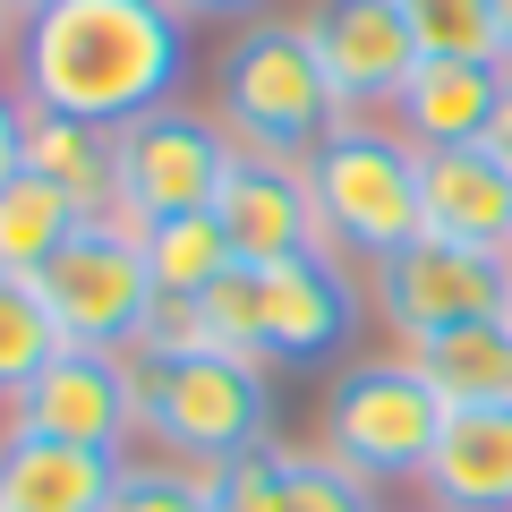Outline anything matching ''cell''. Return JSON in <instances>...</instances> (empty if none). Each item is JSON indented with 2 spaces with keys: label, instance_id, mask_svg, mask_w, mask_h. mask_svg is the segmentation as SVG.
Listing matches in <instances>:
<instances>
[{
  "label": "cell",
  "instance_id": "obj_1",
  "mask_svg": "<svg viewBox=\"0 0 512 512\" xmlns=\"http://www.w3.org/2000/svg\"><path fill=\"white\" fill-rule=\"evenodd\" d=\"M188 69V18L163 0H52L18 35V94L94 128L171 103Z\"/></svg>",
  "mask_w": 512,
  "mask_h": 512
},
{
  "label": "cell",
  "instance_id": "obj_2",
  "mask_svg": "<svg viewBox=\"0 0 512 512\" xmlns=\"http://www.w3.org/2000/svg\"><path fill=\"white\" fill-rule=\"evenodd\" d=\"M308 197L325 222V248L342 265H376V256L419 239V146L376 111H350L325 146L308 154Z\"/></svg>",
  "mask_w": 512,
  "mask_h": 512
},
{
  "label": "cell",
  "instance_id": "obj_3",
  "mask_svg": "<svg viewBox=\"0 0 512 512\" xmlns=\"http://www.w3.org/2000/svg\"><path fill=\"white\" fill-rule=\"evenodd\" d=\"M214 120L231 128L239 154H274V163H308L342 128V94H333L325 60L299 26H248L214 69Z\"/></svg>",
  "mask_w": 512,
  "mask_h": 512
},
{
  "label": "cell",
  "instance_id": "obj_4",
  "mask_svg": "<svg viewBox=\"0 0 512 512\" xmlns=\"http://www.w3.org/2000/svg\"><path fill=\"white\" fill-rule=\"evenodd\" d=\"M137 367V436H154L180 461H239L256 444H274V384L265 359H231V350H197L171 367Z\"/></svg>",
  "mask_w": 512,
  "mask_h": 512
},
{
  "label": "cell",
  "instance_id": "obj_5",
  "mask_svg": "<svg viewBox=\"0 0 512 512\" xmlns=\"http://www.w3.org/2000/svg\"><path fill=\"white\" fill-rule=\"evenodd\" d=\"M231 163H239V146L214 111L154 103L128 128H111V214L128 231H154L171 214H214Z\"/></svg>",
  "mask_w": 512,
  "mask_h": 512
},
{
  "label": "cell",
  "instance_id": "obj_6",
  "mask_svg": "<svg viewBox=\"0 0 512 512\" xmlns=\"http://www.w3.org/2000/svg\"><path fill=\"white\" fill-rule=\"evenodd\" d=\"M436 436H444V402L410 359L350 367L325 402V453L367 487H419Z\"/></svg>",
  "mask_w": 512,
  "mask_h": 512
},
{
  "label": "cell",
  "instance_id": "obj_7",
  "mask_svg": "<svg viewBox=\"0 0 512 512\" xmlns=\"http://www.w3.org/2000/svg\"><path fill=\"white\" fill-rule=\"evenodd\" d=\"M35 291H43V308H52V325H60L69 350H120V359L137 350L146 308L163 299L154 291V265H146V239L128 231L120 214L86 222V231L35 274Z\"/></svg>",
  "mask_w": 512,
  "mask_h": 512
},
{
  "label": "cell",
  "instance_id": "obj_8",
  "mask_svg": "<svg viewBox=\"0 0 512 512\" xmlns=\"http://www.w3.org/2000/svg\"><path fill=\"white\" fill-rule=\"evenodd\" d=\"M367 299L402 342H427L444 325H478V316L512 308V256L504 248H461V239H410V248L367 265Z\"/></svg>",
  "mask_w": 512,
  "mask_h": 512
},
{
  "label": "cell",
  "instance_id": "obj_9",
  "mask_svg": "<svg viewBox=\"0 0 512 512\" xmlns=\"http://www.w3.org/2000/svg\"><path fill=\"white\" fill-rule=\"evenodd\" d=\"M0 427L94 444V453H128V436H137V367L120 350H60L52 367L26 376L18 402H0Z\"/></svg>",
  "mask_w": 512,
  "mask_h": 512
},
{
  "label": "cell",
  "instance_id": "obj_10",
  "mask_svg": "<svg viewBox=\"0 0 512 512\" xmlns=\"http://www.w3.org/2000/svg\"><path fill=\"white\" fill-rule=\"evenodd\" d=\"M299 35L325 60L333 94H342V120L350 111H384L402 94V77L427 60L419 35H410V18H402V0H308Z\"/></svg>",
  "mask_w": 512,
  "mask_h": 512
},
{
  "label": "cell",
  "instance_id": "obj_11",
  "mask_svg": "<svg viewBox=\"0 0 512 512\" xmlns=\"http://www.w3.org/2000/svg\"><path fill=\"white\" fill-rule=\"evenodd\" d=\"M214 222L231 231L239 265H291V256H333L325 248V222H316L308 197V171L274 163V154H239L231 180L214 197Z\"/></svg>",
  "mask_w": 512,
  "mask_h": 512
},
{
  "label": "cell",
  "instance_id": "obj_12",
  "mask_svg": "<svg viewBox=\"0 0 512 512\" xmlns=\"http://www.w3.org/2000/svg\"><path fill=\"white\" fill-rule=\"evenodd\" d=\"M256 316H265V359H325L359 325V282L342 256L256 265Z\"/></svg>",
  "mask_w": 512,
  "mask_h": 512
},
{
  "label": "cell",
  "instance_id": "obj_13",
  "mask_svg": "<svg viewBox=\"0 0 512 512\" xmlns=\"http://www.w3.org/2000/svg\"><path fill=\"white\" fill-rule=\"evenodd\" d=\"M504 60H419L402 77V94L384 103V120L402 128L419 154H444V146H478L504 103Z\"/></svg>",
  "mask_w": 512,
  "mask_h": 512
},
{
  "label": "cell",
  "instance_id": "obj_14",
  "mask_svg": "<svg viewBox=\"0 0 512 512\" xmlns=\"http://www.w3.org/2000/svg\"><path fill=\"white\" fill-rule=\"evenodd\" d=\"M419 231L461 239V248H504L512 256V171L487 146H444L419 154Z\"/></svg>",
  "mask_w": 512,
  "mask_h": 512
},
{
  "label": "cell",
  "instance_id": "obj_15",
  "mask_svg": "<svg viewBox=\"0 0 512 512\" xmlns=\"http://www.w3.org/2000/svg\"><path fill=\"white\" fill-rule=\"evenodd\" d=\"M427 512H512V402L444 410V436L419 470Z\"/></svg>",
  "mask_w": 512,
  "mask_h": 512
},
{
  "label": "cell",
  "instance_id": "obj_16",
  "mask_svg": "<svg viewBox=\"0 0 512 512\" xmlns=\"http://www.w3.org/2000/svg\"><path fill=\"white\" fill-rule=\"evenodd\" d=\"M120 461L128 453H94V444L0 427V512H111Z\"/></svg>",
  "mask_w": 512,
  "mask_h": 512
},
{
  "label": "cell",
  "instance_id": "obj_17",
  "mask_svg": "<svg viewBox=\"0 0 512 512\" xmlns=\"http://www.w3.org/2000/svg\"><path fill=\"white\" fill-rule=\"evenodd\" d=\"M402 359L436 384L444 410H495L512 402V325L478 316V325H444L427 342H402Z\"/></svg>",
  "mask_w": 512,
  "mask_h": 512
},
{
  "label": "cell",
  "instance_id": "obj_18",
  "mask_svg": "<svg viewBox=\"0 0 512 512\" xmlns=\"http://www.w3.org/2000/svg\"><path fill=\"white\" fill-rule=\"evenodd\" d=\"M86 222H94V214H86L60 180H43V171L18 163L9 180H0V274H26V282H35L43 265L86 231Z\"/></svg>",
  "mask_w": 512,
  "mask_h": 512
},
{
  "label": "cell",
  "instance_id": "obj_19",
  "mask_svg": "<svg viewBox=\"0 0 512 512\" xmlns=\"http://www.w3.org/2000/svg\"><path fill=\"white\" fill-rule=\"evenodd\" d=\"M18 163H26V171H43V180H60L94 222L111 214V128L26 103V146H18Z\"/></svg>",
  "mask_w": 512,
  "mask_h": 512
},
{
  "label": "cell",
  "instance_id": "obj_20",
  "mask_svg": "<svg viewBox=\"0 0 512 512\" xmlns=\"http://www.w3.org/2000/svg\"><path fill=\"white\" fill-rule=\"evenodd\" d=\"M137 239H146L154 291H171V299L214 291V282L239 265V256H231V231H222L214 214H171V222H154V231H137Z\"/></svg>",
  "mask_w": 512,
  "mask_h": 512
},
{
  "label": "cell",
  "instance_id": "obj_21",
  "mask_svg": "<svg viewBox=\"0 0 512 512\" xmlns=\"http://www.w3.org/2000/svg\"><path fill=\"white\" fill-rule=\"evenodd\" d=\"M60 350H69V342H60L43 291H35L26 274H0V402H18L26 376H35V367H52Z\"/></svg>",
  "mask_w": 512,
  "mask_h": 512
},
{
  "label": "cell",
  "instance_id": "obj_22",
  "mask_svg": "<svg viewBox=\"0 0 512 512\" xmlns=\"http://www.w3.org/2000/svg\"><path fill=\"white\" fill-rule=\"evenodd\" d=\"M222 461H180V453H128L120 487H111V512H205V487H214Z\"/></svg>",
  "mask_w": 512,
  "mask_h": 512
},
{
  "label": "cell",
  "instance_id": "obj_23",
  "mask_svg": "<svg viewBox=\"0 0 512 512\" xmlns=\"http://www.w3.org/2000/svg\"><path fill=\"white\" fill-rule=\"evenodd\" d=\"M402 18L427 60H504L487 0H402Z\"/></svg>",
  "mask_w": 512,
  "mask_h": 512
},
{
  "label": "cell",
  "instance_id": "obj_24",
  "mask_svg": "<svg viewBox=\"0 0 512 512\" xmlns=\"http://www.w3.org/2000/svg\"><path fill=\"white\" fill-rule=\"evenodd\" d=\"M282 512H384V495L367 478H350L325 444L316 453H291L282 444Z\"/></svg>",
  "mask_w": 512,
  "mask_h": 512
},
{
  "label": "cell",
  "instance_id": "obj_25",
  "mask_svg": "<svg viewBox=\"0 0 512 512\" xmlns=\"http://www.w3.org/2000/svg\"><path fill=\"white\" fill-rule=\"evenodd\" d=\"M205 308V333H214V350H231V359H265V316H256V265H231V274L214 282V291H197Z\"/></svg>",
  "mask_w": 512,
  "mask_h": 512
},
{
  "label": "cell",
  "instance_id": "obj_26",
  "mask_svg": "<svg viewBox=\"0 0 512 512\" xmlns=\"http://www.w3.org/2000/svg\"><path fill=\"white\" fill-rule=\"evenodd\" d=\"M205 512H282V444H256V453L222 461L214 487H205Z\"/></svg>",
  "mask_w": 512,
  "mask_h": 512
},
{
  "label": "cell",
  "instance_id": "obj_27",
  "mask_svg": "<svg viewBox=\"0 0 512 512\" xmlns=\"http://www.w3.org/2000/svg\"><path fill=\"white\" fill-rule=\"evenodd\" d=\"M197 350H214V333H205V308L197 299H154L146 308V333H137V350L128 359H146V367H171V359H197Z\"/></svg>",
  "mask_w": 512,
  "mask_h": 512
},
{
  "label": "cell",
  "instance_id": "obj_28",
  "mask_svg": "<svg viewBox=\"0 0 512 512\" xmlns=\"http://www.w3.org/2000/svg\"><path fill=\"white\" fill-rule=\"evenodd\" d=\"M18 146H26V103H18V94H0V180L18 171Z\"/></svg>",
  "mask_w": 512,
  "mask_h": 512
},
{
  "label": "cell",
  "instance_id": "obj_29",
  "mask_svg": "<svg viewBox=\"0 0 512 512\" xmlns=\"http://www.w3.org/2000/svg\"><path fill=\"white\" fill-rule=\"evenodd\" d=\"M478 146L512 171V77H504V103H495V120H487V137H478Z\"/></svg>",
  "mask_w": 512,
  "mask_h": 512
},
{
  "label": "cell",
  "instance_id": "obj_30",
  "mask_svg": "<svg viewBox=\"0 0 512 512\" xmlns=\"http://www.w3.org/2000/svg\"><path fill=\"white\" fill-rule=\"evenodd\" d=\"M163 9H180V18H256L265 0H163Z\"/></svg>",
  "mask_w": 512,
  "mask_h": 512
},
{
  "label": "cell",
  "instance_id": "obj_31",
  "mask_svg": "<svg viewBox=\"0 0 512 512\" xmlns=\"http://www.w3.org/2000/svg\"><path fill=\"white\" fill-rule=\"evenodd\" d=\"M495 9V43H504V69H512V0H487Z\"/></svg>",
  "mask_w": 512,
  "mask_h": 512
},
{
  "label": "cell",
  "instance_id": "obj_32",
  "mask_svg": "<svg viewBox=\"0 0 512 512\" xmlns=\"http://www.w3.org/2000/svg\"><path fill=\"white\" fill-rule=\"evenodd\" d=\"M18 52V18H9V0H0V60Z\"/></svg>",
  "mask_w": 512,
  "mask_h": 512
},
{
  "label": "cell",
  "instance_id": "obj_33",
  "mask_svg": "<svg viewBox=\"0 0 512 512\" xmlns=\"http://www.w3.org/2000/svg\"><path fill=\"white\" fill-rule=\"evenodd\" d=\"M43 9H52V0H9V18H43Z\"/></svg>",
  "mask_w": 512,
  "mask_h": 512
},
{
  "label": "cell",
  "instance_id": "obj_34",
  "mask_svg": "<svg viewBox=\"0 0 512 512\" xmlns=\"http://www.w3.org/2000/svg\"><path fill=\"white\" fill-rule=\"evenodd\" d=\"M504 325H512V308H504Z\"/></svg>",
  "mask_w": 512,
  "mask_h": 512
}]
</instances>
